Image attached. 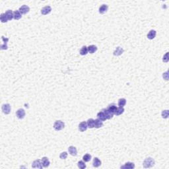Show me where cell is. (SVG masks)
<instances>
[{
    "instance_id": "cell-1",
    "label": "cell",
    "mask_w": 169,
    "mask_h": 169,
    "mask_svg": "<svg viewBox=\"0 0 169 169\" xmlns=\"http://www.w3.org/2000/svg\"><path fill=\"white\" fill-rule=\"evenodd\" d=\"M143 165L144 168H151L155 165V161L151 157H148L144 160Z\"/></svg>"
},
{
    "instance_id": "cell-2",
    "label": "cell",
    "mask_w": 169,
    "mask_h": 169,
    "mask_svg": "<svg viewBox=\"0 0 169 169\" xmlns=\"http://www.w3.org/2000/svg\"><path fill=\"white\" fill-rule=\"evenodd\" d=\"M65 127V124L61 120H57L54 124V129L56 131H60L63 129Z\"/></svg>"
},
{
    "instance_id": "cell-3",
    "label": "cell",
    "mask_w": 169,
    "mask_h": 169,
    "mask_svg": "<svg viewBox=\"0 0 169 169\" xmlns=\"http://www.w3.org/2000/svg\"><path fill=\"white\" fill-rule=\"evenodd\" d=\"M1 110L5 114H9L11 112V105L9 104H4L1 107Z\"/></svg>"
},
{
    "instance_id": "cell-4",
    "label": "cell",
    "mask_w": 169,
    "mask_h": 169,
    "mask_svg": "<svg viewBox=\"0 0 169 169\" xmlns=\"http://www.w3.org/2000/svg\"><path fill=\"white\" fill-rule=\"evenodd\" d=\"M32 167L34 169H42L43 168V166L41 162V160L40 159H37L35 160L33 162V165Z\"/></svg>"
},
{
    "instance_id": "cell-5",
    "label": "cell",
    "mask_w": 169,
    "mask_h": 169,
    "mask_svg": "<svg viewBox=\"0 0 169 169\" xmlns=\"http://www.w3.org/2000/svg\"><path fill=\"white\" fill-rule=\"evenodd\" d=\"M25 110L23 108H19V109L17 110V111L16 112V116L19 118V119H23L25 116Z\"/></svg>"
},
{
    "instance_id": "cell-6",
    "label": "cell",
    "mask_w": 169,
    "mask_h": 169,
    "mask_svg": "<svg viewBox=\"0 0 169 169\" xmlns=\"http://www.w3.org/2000/svg\"><path fill=\"white\" fill-rule=\"evenodd\" d=\"M19 11H20L21 14L23 15H25V14L28 13L29 12V11H30V7H29L28 5H22L21 7L19 8Z\"/></svg>"
},
{
    "instance_id": "cell-7",
    "label": "cell",
    "mask_w": 169,
    "mask_h": 169,
    "mask_svg": "<svg viewBox=\"0 0 169 169\" xmlns=\"http://www.w3.org/2000/svg\"><path fill=\"white\" fill-rule=\"evenodd\" d=\"M52 11V7L49 6V5H47L44 7L42 9H41V13L43 15H46L48 14H49Z\"/></svg>"
},
{
    "instance_id": "cell-8",
    "label": "cell",
    "mask_w": 169,
    "mask_h": 169,
    "mask_svg": "<svg viewBox=\"0 0 169 169\" xmlns=\"http://www.w3.org/2000/svg\"><path fill=\"white\" fill-rule=\"evenodd\" d=\"M88 128V126H87V122H82L79 124V129L80 132H85L87 129Z\"/></svg>"
},
{
    "instance_id": "cell-9",
    "label": "cell",
    "mask_w": 169,
    "mask_h": 169,
    "mask_svg": "<svg viewBox=\"0 0 169 169\" xmlns=\"http://www.w3.org/2000/svg\"><path fill=\"white\" fill-rule=\"evenodd\" d=\"M124 49H123L122 48H121V47H117L115 50L114 51V52H113V54H114V56H119L120 55H122L123 53H124Z\"/></svg>"
},
{
    "instance_id": "cell-10",
    "label": "cell",
    "mask_w": 169,
    "mask_h": 169,
    "mask_svg": "<svg viewBox=\"0 0 169 169\" xmlns=\"http://www.w3.org/2000/svg\"><path fill=\"white\" fill-rule=\"evenodd\" d=\"M135 168V165L133 162H127L125 163L124 165L121 166V169H132Z\"/></svg>"
},
{
    "instance_id": "cell-11",
    "label": "cell",
    "mask_w": 169,
    "mask_h": 169,
    "mask_svg": "<svg viewBox=\"0 0 169 169\" xmlns=\"http://www.w3.org/2000/svg\"><path fill=\"white\" fill-rule=\"evenodd\" d=\"M41 162H42V164L43 167H44V168H47V167H48L50 164L49 159H48V157H42V159H41Z\"/></svg>"
},
{
    "instance_id": "cell-12",
    "label": "cell",
    "mask_w": 169,
    "mask_h": 169,
    "mask_svg": "<svg viewBox=\"0 0 169 169\" xmlns=\"http://www.w3.org/2000/svg\"><path fill=\"white\" fill-rule=\"evenodd\" d=\"M103 112L104 113V114H105V116H106V118L107 120H110V119H112L113 118V116H114V114H113L112 113H111L107 109V108H103Z\"/></svg>"
},
{
    "instance_id": "cell-13",
    "label": "cell",
    "mask_w": 169,
    "mask_h": 169,
    "mask_svg": "<svg viewBox=\"0 0 169 169\" xmlns=\"http://www.w3.org/2000/svg\"><path fill=\"white\" fill-rule=\"evenodd\" d=\"M68 151L71 155L72 156H76L77 155V151L75 147H73V146H70L68 148Z\"/></svg>"
},
{
    "instance_id": "cell-14",
    "label": "cell",
    "mask_w": 169,
    "mask_h": 169,
    "mask_svg": "<svg viewBox=\"0 0 169 169\" xmlns=\"http://www.w3.org/2000/svg\"><path fill=\"white\" fill-rule=\"evenodd\" d=\"M117 108H118V107L116 106V104H114V103H112V104H110V105H108V108H107V109L110 112L112 113L114 115V113H115V112L116 111Z\"/></svg>"
},
{
    "instance_id": "cell-15",
    "label": "cell",
    "mask_w": 169,
    "mask_h": 169,
    "mask_svg": "<svg viewBox=\"0 0 169 169\" xmlns=\"http://www.w3.org/2000/svg\"><path fill=\"white\" fill-rule=\"evenodd\" d=\"M108 6L106 5V4H103L100 7H99V13L100 14H104L106 13V11H108Z\"/></svg>"
},
{
    "instance_id": "cell-16",
    "label": "cell",
    "mask_w": 169,
    "mask_h": 169,
    "mask_svg": "<svg viewBox=\"0 0 169 169\" xmlns=\"http://www.w3.org/2000/svg\"><path fill=\"white\" fill-rule=\"evenodd\" d=\"M157 34V32L155 30H151L149 32V33L147 34V38L149 40H153L156 37Z\"/></svg>"
},
{
    "instance_id": "cell-17",
    "label": "cell",
    "mask_w": 169,
    "mask_h": 169,
    "mask_svg": "<svg viewBox=\"0 0 169 169\" xmlns=\"http://www.w3.org/2000/svg\"><path fill=\"white\" fill-rule=\"evenodd\" d=\"M97 118H98V119L100 120L101 121H106V116H105V114H104V113L103 112V110H101L100 112L97 114Z\"/></svg>"
},
{
    "instance_id": "cell-18",
    "label": "cell",
    "mask_w": 169,
    "mask_h": 169,
    "mask_svg": "<svg viewBox=\"0 0 169 169\" xmlns=\"http://www.w3.org/2000/svg\"><path fill=\"white\" fill-rule=\"evenodd\" d=\"M101 164H102L101 161H100L99 158H97V157H95V158H94L93 162V165L94 167L97 168V167H99V166L101 165Z\"/></svg>"
},
{
    "instance_id": "cell-19",
    "label": "cell",
    "mask_w": 169,
    "mask_h": 169,
    "mask_svg": "<svg viewBox=\"0 0 169 169\" xmlns=\"http://www.w3.org/2000/svg\"><path fill=\"white\" fill-rule=\"evenodd\" d=\"M22 17V14L19 10H16L13 12V19L15 20H19Z\"/></svg>"
},
{
    "instance_id": "cell-20",
    "label": "cell",
    "mask_w": 169,
    "mask_h": 169,
    "mask_svg": "<svg viewBox=\"0 0 169 169\" xmlns=\"http://www.w3.org/2000/svg\"><path fill=\"white\" fill-rule=\"evenodd\" d=\"M5 14L8 21H11L13 19V12L12 11V10H7L5 13Z\"/></svg>"
},
{
    "instance_id": "cell-21",
    "label": "cell",
    "mask_w": 169,
    "mask_h": 169,
    "mask_svg": "<svg viewBox=\"0 0 169 169\" xmlns=\"http://www.w3.org/2000/svg\"><path fill=\"white\" fill-rule=\"evenodd\" d=\"M87 126L89 128H95V120L93 118H89L87 121Z\"/></svg>"
},
{
    "instance_id": "cell-22",
    "label": "cell",
    "mask_w": 169,
    "mask_h": 169,
    "mask_svg": "<svg viewBox=\"0 0 169 169\" xmlns=\"http://www.w3.org/2000/svg\"><path fill=\"white\" fill-rule=\"evenodd\" d=\"M103 121H101L99 119H96L95 120V128H100L101 127H103Z\"/></svg>"
},
{
    "instance_id": "cell-23",
    "label": "cell",
    "mask_w": 169,
    "mask_h": 169,
    "mask_svg": "<svg viewBox=\"0 0 169 169\" xmlns=\"http://www.w3.org/2000/svg\"><path fill=\"white\" fill-rule=\"evenodd\" d=\"M88 48V52L90 54H94L97 50V47L95 45H90Z\"/></svg>"
},
{
    "instance_id": "cell-24",
    "label": "cell",
    "mask_w": 169,
    "mask_h": 169,
    "mask_svg": "<svg viewBox=\"0 0 169 169\" xmlns=\"http://www.w3.org/2000/svg\"><path fill=\"white\" fill-rule=\"evenodd\" d=\"M88 54V48L86 46H83L80 50V54L81 56H85Z\"/></svg>"
},
{
    "instance_id": "cell-25",
    "label": "cell",
    "mask_w": 169,
    "mask_h": 169,
    "mask_svg": "<svg viewBox=\"0 0 169 169\" xmlns=\"http://www.w3.org/2000/svg\"><path fill=\"white\" fill-rule=\"evenodd\" d=\"M124 112V107H120V106H119L118 108H117L116 111L115 112V113H114V114L116 115V116H120V115H121V114H122Z\"/></svg>"
},
{
    "instance_id": "cell-26",
    "label": "cell",
    "mask_w": 169,
    "mask_h": 169,
    "mask_svg": "<svg viewBox=\"0 0 169 169\" xmlns=\"http://www.w3.org/2000/svg\"><path fill=\"white\" fill-rule=\"evenodd\" d=\"M126 99H120L118 100V106H120V107H124V106L126 105Z\"/></svg>"
},
{
    "instance_id": "cell-27",
    "label": "cell",
    "mask_w": 169,
    "mask_h": 169,
    "mask_svg": "<svg viewBox=\"0 0 169 169\" xmlns=\"http://www.w3.org/2000/svg\"><path fill=\"white\" fill-rule=\"evenodd\" d=\"M0 20L1 21V23H7L8 21V19H7V17L5 15V13H1V15H0Z\"/></svg>"
},
{
    "instance_id": "cell-28",
    "label": "cell",
    "mask_w": 169,
    "mask_h": 169,
    "mask_svg": "<svg viewBox=\"0 0 169 169\" xmlns=\"http://www.w3.org/2000/svg\"><path fill=\"white\" fill-rule=\"evenodd\" d=\"M77 166H78V167L81 169H85L86 168V165H85V162L83 161H79L78 163H77Z\"/></svg>"
},
{
    "instance_id": "cell-29",
    "label": "cell",
    "mask_w": 169,
    "mask_h": 169,
    "mask_svg": "<svg viewBox=\"0 0 169 169\" xmlns=\"http://www.w3.org/2000/svg\"><path fill=\"white\" fill-rule=\"evenodd\" d=\"M91 155H89V154H86L83 157V161L85 162H89L91 160Z\"/></svg>"
},
{
    "instance_id": "cell-30",
    "label": "cell",
    "mask_w": 169,
    "mask_h": 169,
    "mask_svg": "<svg viewBox=\"0 0 169 169\" xmlns=\"http://www.w3.org/2000/svg\"><path fill=\"white\" fill-rule=\"evenodd\" d=\"M162 117L163 118H167L168 116H169V110H163L162 112Z\"/></svg>"
},
{
    "instance_id": "cell-31",
    "label": "cell",
    "mask_w": 169,
    "mask_h": 169,
    "mask_svg": "<svg viewBox=\"0 0 169 169\" xmlns=\"http://www.w3.org/2000/svg\"><path fill=\"white\" fill-rule=\"evenodd\" d=\"M67 157V153L62 152L60 155V158L61 159H66Z\"/></svg>"
},
{
    "instance_id": "cell-32",
    "label": "cell",
    "mask_w": 169,
    "mask_h": 169,
    "mask_svg": "<svg viewBox=\"0 0 169 169\" xmlns=\"http://www.w3.org/2000/svg\"><path fill=\"white\" fill-rule=\"evenodd\" d=\"M162 61H163L164 62H169V52H166L165 55L163 56Z\"/></svg>"
},
{
    "instance_id": "cell-33",
    "label": "cell",
    "mask_w": 169,
    "mask_h": 169,
    "mask_svg": "<svg viewBox=\"0 0 169 169\" xmlns=\"http://www.w3.org/2000/svg\"><path fill=\"white\" fill-rule=\"evenodd\" d=\"M8 48V46H7V43H4L1 46V50H7Z\"/></svg>"
},
{
    "instance_id": "cell-34",
    "label": "cell",
    "mask_w": 169,
    "mask_h": 169,
    "mask_svg": "<svg viewBox=\"0 0 169 169\" xmlns=\"http://www.w3.org/2000/svg\"><path fill=\"white\" fill-rule=\"evenodd\" d=\"M162 77H163V78H165V80H169V75H168V71H166V73H163Z\"/></svg>"
},
{
    "instance_id": "cell-35",
    "label": "cell",
    "mask_w": 169,
    "mask_h": 169,
    "mask_svg": "<svg viewBox=\"0 0 169 169\" xmlns=\"http://www.w3.org/2000/svg\"><path fill=\"white\" fill-rule=\"evenodd\" d=\"M2 40L4 41V43H7V42L9 41V38H5V37H2Z\"/></svg>"
}]
</instances>
